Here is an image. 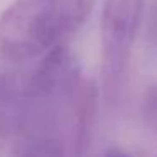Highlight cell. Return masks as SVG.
Returning <instances> with one entry per match:
<instances>
[{
	"label": "cell",
	"mask_w": 157,
	"mask_h": 157,
	"mask_svg": "<svg viewBox=\"0 0 157 157\" xmlns=\"http://www.w3.org/2000/svg\"><path fill=\"white\" fill-rule=\"evenodd\" d=\"M144 110H145V117L149 122L150 128L154 130L157 137V86H150L149 91L144 100Z\"/></svg>",
	"instance_id": "5b68a950"
},
{
	"label": "cell",
	"mask_w": 157,
	"mask_h": 157,
	"mask_svg": "<svg viewBox=\"0 0 157 157\" xmlns=\"http://www.w3.org/2000/svg\"><path fill=\"white\" fill-rule=\"evenodd\" d=\"M100 91L95 81L85 79L75 98L69 115V154L71 157H88L95 133Z\"/></svg>",
	"instance_id": "3957f363"
},
{
	"label": "cell",
	"mask_w": 157,
	"mask_h": 157,
	"mask_svg": "<svg viewBox=\"0 0 157 157\" xmlns=\"http://www.w3.org/2000/svg\"><path fill=\"white\" fill-rule=\"evenodd\" d=\"M10 130H14L12 128V122L5 115H0V157H2V152L5 149V144H7Z\"/></svg>",
	"instance_id": "8992f818"
},
{
	"label": "cell",
	"mask_w": 157,
	"mask_h": 157,
	"mask_svg": "<svg viewBox=\"0 0 157 157\" xmlns=\"http://www.w3.org/2000/svg\"><path fill=\"white\" fill-rule=\"evenodd\" d=\"M15 133L14 157H71L68 135L61 128L29 127Z\"/></svg>",
	"instance_id": "277c9868"
},
{
	"label": "cell",
	"mask_w": 157,
	"mask_h": 157,
	"mask_svg": "<svg viewBox=\"0 0 157 157\" xmlns=\"http://www.w3.org/2000/svg\"><path fill=\"white\" fill-rule=\"evenodd\" d=\"M142 10L144 0H103L100 25L101 88L108 101L118 98L125 85Z\"/></svg>",
	"instance_id": "7a4b0ae2"
},
{
	"label": "cell",
	"mask_w": 157,
	"mask_h": 157,
	"mask_svg": "<svg viewBox=\"0 0 157 157\" xmlns=\"http://www.w3.org/2000/svg\"><path fill=\"white\" fill-rule=\"evenodd\" d=\"M95 0H15L0 14V58H42L88 22Z\"/></svg>",
	"instance_id": "6da1fadb"
},
{
	"label": "cell",
	"mask_w": 157,
	"mask_h": 157,
	"mask_svg": "<svg viewBox=\"0 0 157 157\" xmlns=\"http://www.w3.org/2000/svg\"><path fill=\"white\" fill-rule=\"evenodd\" d=\"M103 157H130V155L127 152H123V150H120V149H110Z\"/></svg>",
	"instance_id": "52a82bcc"
}]
</instances>
